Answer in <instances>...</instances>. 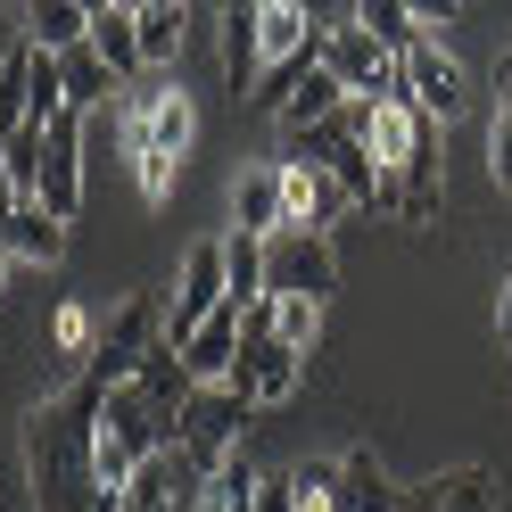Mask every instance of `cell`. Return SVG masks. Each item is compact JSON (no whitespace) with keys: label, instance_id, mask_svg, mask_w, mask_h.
Returning a JSON list of instances; mask_svg holds the SVG:
<instances>
[{"label":"cell","instance_id":"6da1fadb","mask_svg":"<svg viewBox=\"0 0 512 512\" xmlns=\"http://www.w3.org/2000/svg\"><path fill=\"white\" fill-rule=\"evenodd\" d=\"M100 397L91 380L75 389H42L25 405V430H17V455H25V496L34 512H124V496L100 479Z\"/></svg>","mask_w":512,"mask_h":512},{"label":"cell","instance_id":"7a4b0ae2","mask_svg":"<svg viewBox=\"0 0 512 512\" xmlns=\"http://www.w3.org/2000/svg\"><path fill=\"white\" fill-rule=\"evenodd\" d=\"M116 133H124V157H133V174H141V199H149V207H166V199H174L182 157H190V133H199V116H190V91H182L174 75H141V83H124V100H116Z\"/></svg>","mask_w":512,"mask_h":512},{"label":"cell","instance_id":"3957f363","mask_svg":"<svg viewBox=\"0 0 512 512\" xmlns=\"http://www.w3.org/2000/svg\"><path fill=\"white\" fill-rule=\"evenodd\" d=\"M157 347H166V298H157V290H133V298L100 323V356H91L83 380H91V389H124Z\"/></svg>","mask_w":512,"mask_h":512},{"label":"cell","instance_id":"277c9868","mask_svg":"<svg viewBox=\"0 0 512 512\" xmlns=\"http://www.w3.org/2000/svg\"><path fill=\"white\" fill-rule=\"evenodd\" d=\"M339 290V248L323 232H273L265 240V298H314Z\"/></svg>","mask_w":512,"mask_h":512},{"label":"cell","instance_id":"5b68a950","mask_svg":"<svg viewBox=\"0 0 512 512\" xmlns=\"http://www.w3.org/2000/svg\"><path fill=\"white\" fill-rule=\"evenodd\" d=\"M397 91H405L430 124H455V116L471 108V83H463V67H455V50H438V34H422V42L397 58Z\"/></svg>","mask_w":512,"mask_h":512},{"label":"cell","instance_id":"8992f818","mask_svg":"<svg viewBox=\"0 0 512 512\" xmlns=\"http://www.w3.org/2000/svg\"><path fill=\"white\" fill-rule=\"evenodd\" d=\"M248 413H256V405H248L240 389H199V397H190V413H182V430H174V446H182V455L215 479V463H223V455H240Z\"/></svg>","mask_w":512,"mask_h":512},{"label":"cell","instance_id":"52a82bcc","mask_svg":"<svg viewBox=\"0 0 512 512\" xmlns=\"http://www.w3.org/2000/svg\"><path fill=\"white\" fill-rule=\"evenodd\" d=\"M323 67H331V83L347 91V100H389V91H397V50L372 42L364 25L323 34Z\"/></svg>","mask_w":512,"mask_h":512},{"label":"cell","instance_id":"ba28073f","mask_svg":"<svg viewBox=\"0 0 512 512\" xmlns=\"http://www.w3.org/2000/svg\"><path fill=\"white\" fill-rule=\"evenodd\" d=\"M207 504V471L182 455V446H157L124 488V512H199Z\"/></svg>","mask_w":512,"mask_h":512},{"label":"cell","instance_id":"9c48e42d","mask_svg":"<svg viewBox=\"0 0 512 512\" xmlns=\"http://www.w3.org/2000/svg\"><path fill=\"white\" fill-rule=\"evenodd\" d=\"M298 380H306V356H290L273 331H240V372H232V389H240L256 413H265V405H290Z\"/></svg>","mask_w":512,"mask_h":512},{"label":"cell","instance_id":"30bf717a","mask_svg":"<svg viewBox=\"0 0 512 512\" xmlns=\"http://www.w3.org/2000/svg\"><path fill=\"white\" fill-rule=\"evenodd\" d=\"M273 166H281V199H290V232H323L331 240V223L356 215V199L331 182V166H314V157H273Z\"/></svg>","mask_w":512,"mask_h":512},{"label":"cell","instance_id":"8fae6325","mask_svg":"<svg viewBox=\"0 0 512 512\" xmlns=\"http://www.w3.org/2000/svg\"><path fill=\"white\" fill-rule=\"evenodd\" d=\"M34 199H42L58 223H75V207H83V116H58L50 133H42V174H34Z\"/></svg>","mask_w":512,"mask_h":512},{"label":"cell","instance_id":"7c38bea8","mask_svg":"<svg viewBox=\"0 0 512 512\" xmlns=\"http://www.w3.org/2000/svg\"><path fill=\"white\" fill-rule=\"evenodd\" d=\"M438 207H446V157H438V141H430L422 157H413V166H397V174H389V215H397V223H413V232H430Z\"/></svg>","mask_w":512,"mask_h":512},{"label":"cell","instance_id":"4fadbf2b","mask_svg":"<svg viewBox=\"0 0 512 512\" xmlns=\"http://www.w3.org/2000/svg\"><path fill=\"white\" fill-rule=\"evenodd\" d=\"M91 50L108 58L116 83H141V75H149V58H141V17L124 9V0H91Z\"/></svg>","mask_w":512,"mask_h":512},{"label":"cell","instance_id":"5bb4252c","mask_svg":"<svg viewBox=\"0 0 512 512\" xmlns=\"http://www.w3.org/2000/svg\"><path fill=\"white\" fill-rule=\"evenodd\" d=\"M0 248H9V265H58V256H67V223L42 199H25V207L0 215Z\"/></svg>","mask_w":512,"mask_h":512},{"label":"cell","instance_id":"9a60e30c","mask_svg":"<svg viewBox=\"0 0 512 512\" xmlns=\"http://www.w3.org/2000/svg\"><path fill=\"white\" fill-rule=\"evenodd\" d=\"M232 223L248 240H273V232H290V199H281V166H248L232 182Z\"/></svg>","mask_w":512,"mask_h":512},{"label":"cell","instance_id":"2e32d148","mask_svg":"<svg viewBox=\"0 0 512 512\" xmlns=\"http://www.w3.org/2000/svg\"><path fill=\"white\" fill-rule=\"evenodd\" d=\"M339 512H405V488L380 471L372 446H347L339 455Z\"/></svg>","mask_w":512,"mask_h":512},{"label":"cell","instance_id":"e0dca14e","mask_svg":"<svg viewBox=\"0 0 512 512\" xmlns=\"http://www.w3.org/2000/svg\"><path fill=\"white\" fill-rule=\"evenodd\" d=\"M215 25H223V91L256 100V75H265V58H256V0H232Z\"/></svg>","mask_w":512,"mask_h":512},{"label":"cell","instance_id":"ac0fdd59","mask_svg":"<svg viewBox=\"0 0 512 512\" xmlns=\"http://www.w3.org/2000/svg\"><path fill=\"white\" fill-rule=\"evenodd\" d=\"M25 42L42 58H67L91 42V0H42V9H25Z\"/></svg>","mask_w":512,"mask_h":512},{"label":"cell","instance_id":"d6986e66","mask_svg":"<svg viewBox=\"0 0 512 512\" xmlns=\"http://www.w3.org/2000/svg\"><path fill=\"white\" fill-rule=\"evenodd\" d=\"M339 108H347V91L331 83V67H314V75L290 91V108L273 116V124H281V149H290V141H306V133H323V124H331Z\"/></svg>","mask_w":512,"mask_h":512},{"label":"cell","instance_id":"ffe728a7","mask_svg":"<svg viewBox=\"0 0 512 512\" xmlns=\"http://www.w3.org/2000/svg\"><path fill=\"white\" fill-rule=\"evenodd\" d=\"M58 83H67V116H100L108 100H124V83L108 75V58L91 50V42L58 58Z\"/></svg>","mask_w":512,"mask_h":512},{"label":"cell","instance_id":"44dd1931","mask_svg":"<svg viewBox=\"0 0 512 512\" xmlns=\"http://www.w3.org/2000/svg\"><path fill=\"white\" fill-rule=\"evenodd\" d=\"M141 58H149V75H166L174 58H182V34H190V9L182 0H141Z\"/></svg>","mask_w":512,"mask_h":512},{"label":"cell","instance_id":"7402d4cb","mask_svg":"<svg viewBox=\"0 0 512 512\" xmlns=\"http://www.w3.org/2000/svg\"><path fill=\"white\" fill-rule=\"evenodd\" d=\"M256 488H265V471H256V463H248V446H240V455H223V463H215L199 512H256Z\"/></svg>","mask_w":512,"mask_h":512},{"label":"cell","instance_id":"603a6c76","mask_svg":"<svg viewBox=\"0 0 512 512\" xmlns=\"http://www.w3.org/2000/svg\"><path fill=\"white\" fill-rule=\"evenodd\" d=\"M356 25H364L372 42H389L397 58L422 42V9H405V0H356Z\"/></svg>","mask_w":512,"mask_h":512},{"label":"cell","instance_id":"cb8c5ba5","mask_svg":"<svg viewBox=\"0 0 512 512\" xmlns=\"http://www.w3.org/2000/svg\"><path fill=\"white\" fill-rule=\"evenodd\" d=\"M223 281H232V306H256V298H265V240H248V232L223 240Z\"/></svg>","mask_w":512,"mask_h":512},{"label":"cell","instance_id":"d4e9b609","mask_svg":"<svg viewBox=\"0 0 512 512\" xmlns=\"http://www.w3.org/2000/svg\"><path fill=\"white\" fill-rule=\"evenodd\" d=\"M273 339L290 347V356H314V347H323V306L314 298H273Z\"/></svg>","mask_w":512,"mask_h":512},{"label":"cell","instance_id":"484cf974","mask_svg":"<svg viewBox=\"0 0 512 512\" xmlns=\"http://www.w3.org/2000/svg\"><path fill=\"white\" fill-rule=\"evenodd\" d=\"M438 512H496V479L479 471V463L438 471Z\"/></svg>","mask_w":512,"mask_h":512},{"label":"cell","instance_id":"4316f807","mask_svg":"<svg viewBox=\"0 0 512 512\" xmlns=\"http://www.w3.org/2000/svg\"><path fill=\"white\" fill-rule=\"evenodd\" d=\"M290 488H298V512H339V455L290 463Z\"/></svg>","mask_w":512,"mask_h":512},{"label":"cell","instance_id":"83f0119b","mask_svg":"<svg viewBox=\"0 0 512 512\" xmlns=\"http://www.w3.org/2000/svg\"><path fill=\"white\" fill-rule=\"evenodd\" d=\"M488 174H496V190H512V124L504 116L488 124Z\"/></svg>","mask_w":512,"mask_h":512},{"label":"cell","instance_id":"f1b7e54d","mask_svg":"<svg viewBox=\"0 0 512 512\" xmlns=\"http://www.w3.org/2000/svg\"><path fill=\"white\" fill-rule=\"evenodd\" d=\"M256 512H298V488H290V471H265V488H256Z\"/></svg>","mask_w":512,"mask_h":512},{"label":"cell","instance_id":"f546056e","mask_svg":"<svg viewBox=\"0 0 512 512\" xmlns=\"http://www.w3.org/2000/svg\"><path fill=\"white\" fill-rule=\"evenodd\" d=\"M17 50H25V9H0V75L17 67Z\"/></svg>","mask_w":512,"mask_h":512},{"label":"cell","instance_id":"4dcf8cb0","mask_svg":"<svg viewBox=\"0 0 512 512\" xmlns=\"http://www.w3.org/2000/svg\"><path fill=\"white\" fill-rule=\"evenodd\" d=\"M496 339L512 347V273H504V290H496Z\"/></svg>","mask_w":512,"mask_h":512},{"label":"cell","instance_id":"1f68e13d","mask_svg":"<svg viewBox=\"0 0 512 512\" xmlns=\"http://www.w3.org/2000/svg\"><path fill=\"white\" fill-rule=\"evenodd\" d=\"M496 83H504V100H496V116L512 124V67H496Z\"/></svg>","mask_w":512,"mask_h":512},{"label":"cell","instance_id":"d6a6232c","mask_svg":"<svg viewBox=\"0 0 512 512\" xmlns=\"http://www.w3.org/2000/svg\"><path fill=\"white\" fill-rule=\"evenodd\" d=\"M504 67H512V58H504Z\"/></svg>","mask_w":512,"mask_h":512}]
</instances>
